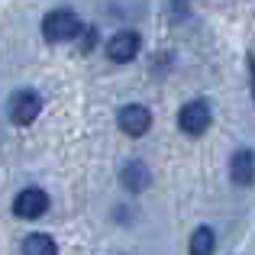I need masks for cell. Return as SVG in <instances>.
Returning <instances> with one entry per match:
<instances>
[{"label":"cell","instance_id":"cell-1","mask_svg":"<svg viewBox=\"0 0 255 255\" xmlns=\"http://www.w3.org/2000/svg\"><path fill=\"white\" fill-rule=\"evenodd\" d=\"M81 19L75 16L71 10H52L45 13L42 19V36L49 39V42H71L75 36H81Z\"/></svg>","mask_w":255,"mask_h":255},{"label":"cell","instance_id":"cell-2","mask_svg":"<svg viewBox=\"0 0 255 255\" xmlns=\"http://www.w3.org/2000/svg\"><path fill=\"white\" fill-rule=\"evenodd\" d=\"M210 120H213V110H210L207 100H191V104H184L181 113H178V126H181V132H187V136L207 132Z\"/></svg>","mask_w":255,"mask_h":255},{"label":"cell","instance_id":"cell-3","mask_svg":"<svg viewBox=\"0 0 255 255\" xmlns=\"http://www.w3.org/2000/svg\"><path fill=\"white\" fill-rule=\"evenodd\" d=\"M39 113H42V97H39L36 91H29V87L13 91V97H10V120L16 126H29Z\"/></svg>","mask_w":255,"mask_h":255},{"label":"cell","instance_id":"cell-4","mask_svg":"<svg viewBox=\"0 0 255 255\" xmlns=\"http://www.w3.org/2000/svg\"><path fill=\"white\" fill-rule=\"evenodd\" d=\"M139 49H142V36L132 32V29H123L107 42V58L117 62V65H126V62H132V58L139 55Z\"/></svg>","mask_w":255,"mask_h":255},{"label":"cell","instance_id":"cell-5","mask_svg":"<svg viewBox=\"0 0 255 255\" xmlns=\"http://www.w3.org/2000/svg\"><path fill=\"white\" fill-rule=\"evenodd\" d=\"M117 123H120V129H123L126 136L139 139V136H145V132H149L152 113H149V107H142V104H126L123 110L117 113Z\"/></svg>","mask_w":255,"mask_h":255},{"label":"cell","instance_id":"cell-6","mask_svg":"<svg viewBox=\"0 0 255 255\" xmlns=\"http://www.w3.org/2000/svg\"><path fill=\"white\" fill-rule=\"evenodd\" d=\"M13 210H16V217H23V220H39L45 210H49V194L39 191V187H26V191L16 194Z\"/></svg>","mask_w":255,"mask_h":255},{"label":"cell","instance_id":"cell-7","mask_svg":"<svg viewBox=\"0 0 255 255\" xmlns=\"http://www.w3.org/2000/svg\"><path fill=\"white\" fill-rule=\"evenodd\" d=\"M230 178L239 187H249L255 181V152L252 149H236L230 158Z\"/></svg>","mask_w":255,"mask_h":255},{"label":"cell","instance_id":"cell-8","mask_svg":"<svg viewBox=\"0 0 255 255\" xmlns=\"http://www.w3.org/2000/svg\"><path fill=\"white\" fill-rule=\"evenodd\" d=\"M120 181H123L126 191H145L149 181H152V174H149V168H145L142 162H126L123 171H120Z\"/></svg>","mask_w":255,"mask_h":255},{"label":"cell","instance_id":"cell-9","mask_svg":"<svg viewBox=\"0 0 255 255\" xmlns=\"http://www.w3.org/2000/svg\"><path fill=\"white\" fill-rule=\"evenodd\" d=\"M23 255H58V246H55V239L45 236V233H32L23 243Z\"/></svg>","mask_w":255,"mask_h":255},{"label":"cell","instance_id":"cell-10","mask_svg":"<svg viewBox=\"0 0 255 255\" xmlns=\"http://www.w3.org/2000/svg\"><path fill=\"white\" fill-rule=\"evenodd\" d=\"M217 249V233L210 226H197L191 236V255H213Z\"/></svg>","mask_w":255,"mask_h":255},{"label":"cell","instance_id":"cell-11","mask_svg":"<svg viewBox=\"0 0 255 255\" xmlns=\"http://www.w3.org/2000/svg\"><path fill=\"white\" fill-rule=\"evenodd\" d=\"M249 84H252V100H255V58H249Z\"/></svg>","mask_w":255,"mask_h":255},{"label":"cell","instance_id":"cell-12","mask_svg":"<svg viewBox=\"0 0 255 255\" xmlns=\"http://www.w3.org/2000/svg\"><path fill=\"white\" fill-rule=\"evenodd\" d=\"M174 3H178V6H184V3H187V0H174Z\"/></svg>","mask_w":255,"mask_h":255}]
</instances>
